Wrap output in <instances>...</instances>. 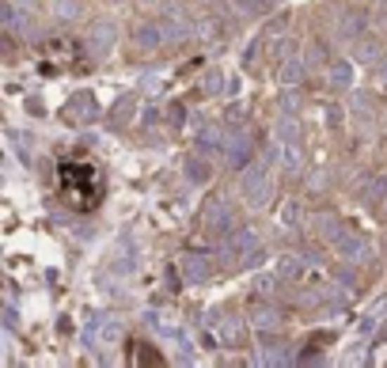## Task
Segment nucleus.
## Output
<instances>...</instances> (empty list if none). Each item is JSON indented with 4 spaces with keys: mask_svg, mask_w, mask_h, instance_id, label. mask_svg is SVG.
<instances>
[{
    "mask_svg": "<svg viewBox=\"0 0 387 368\" xmlns=\"http://www.w3.org/2000/svg\"><path fill=\"white\" fill-rule=\"evenodd\" d=\"M197 148H202V152H213V156H224V148H228V137H224L216 126H205L202 133H197Z\"/></svg>",
    "mask_w": 387,
    "mask_h": 368,
    "instance_id": "9d476101",
    "label": "nucleus"
},
{
    "mask_svg": "<svg viewBox=\"0 0 387 368\" xmlns=\"http://www.w3.org/2000/svg\"><path fill=\"white\" fill-rule=\"evenodd\" d=\"M221 342H224V349H243L247 346V323L240 315L221 319Z\"/></svg>",
    "mask_w": 387,
    "mask_h": 368,
    "instance_id": "6e6552de",
    "label": "nucleus"
},
{
    "mask_svg": "<svg viewBox=\"0 0 387 368\" xmlns=\"http://www.w3.org/2000/svg\"><path fill=\"white\" fill-rule=\"evenodd\" d=\"M308 72V65H304V58H292V61H285V69H281V77H285L289 84H296L300 77Z\"/></svg>",
    "mask_w": 387,
    "mask_h": 368,
    "instance_id": "aec40b11",
    "label": "nucleus"
},
{
    "mask_svg": "<svg viewBox=\"0 0 387 368\" xmlns=\"http://www.w3.org/2000/svg\"><path fill=\"white\" fill-rule=\"evenodd\" d=\"M205 228L213 235H228L235 228V205L228 197H213V205L205 209Z\"/></svg>",
    "mask_w": 387,
    "mask_h": 368,
    "instance_id": "20e7f679",
    "label": "nucleus"
},
{
    "mask_svg": "<svg viewBox=\"0 0 387 368\" xmlns=\"http://www.w3.org/2000/svg\"><path fill=\"white\" fill-rule=\"evenodd\" d=\"M186 175H190V183H205V178H209V164H205L202 156H190L186 159Z\"/></svg>",
    "mask_w": 387,
    "mask_h": 368,
    "instance_id": "ddd939ff",
    "label": "nucleus"
},
{
    "mask_svg": "<svg viewBox=\"0 0 387 368\" xmlns=\"http://www.w3.org/2000/svg\"><path fill=\"white\" fill-rule=\"evenodd\" d=\"M357 58H361V61H372V58H376V42H372V39H368V42L361 39V42H357Z\"/></svg>",
    "mask_w": 387,
    "mask_h": 368,
    "instance_id": "393cba45",
    "label": "nucleus"
},
{
    "mask_svg": "<svg viewBox=\"0 0 387 368\" xmlns=\"http://www.w3.org/2000/svg\"><path fill=\"white\" fill-rule=\"evenodd\" d=\"M277 273H281L285 281H300V277L308 273V262H304V258H296V254H285V258L277 262Z\"/></svg>",
    "mask_w": 387,
    "mask_h": 368,
    "instance_id": "9b49d317",
    "label": "nucleus"
},
{
    "mask_svg": "<svg viewBox=\"0 0 387 368\" xmlns=\"http://www.w3.org/2000/svg\"><path fill=\"white\" fill-rule=\"evenodd\" d=\"M281 133H285V140H296V121L285 118V121H281Z\"/></svg>",
    "mask_w": 387,
    "mask_h": 368,
    "instance_id": "bb28decb",
    "label": "nucleus"
},
{
    "mask_svg": "<svg viewBox=\"0 0 387 368\" xmlns=\"http://www.w3.org/2000/svg\"><path fill=\"white\" fill-rule=\"evenodd\" d=\"M380 194H387L383 178H368V186H361V202H380Z\"/></svg>",
    "mask_w": 387,
    "mask_h": 368,
    "instance_id": "a211bd4d",
    "label": "nucleus"
},
{
    "mask_svg": "<svg viewBox=\"0 0 387 368\" xmlns=\"http://www.w3.org/2000/svg\"><path fill=\"white\" fill-rule=\"evenodd\" d=\"M221 88H224L221 72H205V80H202V91H205V96H213V91H221Z\"/></svg>",
    "mask_w": 387,
    "mask_h": 368,
    "instance_id": "5701e85b",
    "label": "nucleus"
},
{
    "mask_svg": "<svg viewBox=\"0 0 387 368\" xmlns=\"http://www.w3.org/2000/svg\"><path fill=\"white\" fill-rule=\"evenodd\" d=\"M129 114H133V99L126 96V99L118 103V110H114V121H118V126H122V121H129Z\"/></svg>",
    "mask_w": 387,
    "mask_h": 368,
    "instance_id": "b1692460",
    "label": "nucleus"
},
{
    "mask_svg": "<svg viewBox=\"0 0 387 368\" xmlns=\"http://www.w3.org/2000/svg\"><path fill=\"white\" fill-rule=\"evenodd\" d=\"M380 80H383V88H387V61L380 65Z\"/></svg>",
    "mask_w": 387,
    "mask_h": 368,
    "instance_id": "cd10ccee",
    "label": "nucleus"
},
{
    "mask_svg": "<svg viewBox=\"0 0 387 368\" xmlns=\"http://www.w3.org/2000/svg\"><path fill=\"white\" fill-rule=\"evenodd\" d=\"M133 46H137V50H159V46H167L164 23H159V20L137 23V27H133Z\"/></svg>",
    "mask_w": 387,
    "mask_h": 368,
    "instance_id": "423d86ee",
    "label": "nucleus"
},
{
    "mask_svg": "<svg viewBox=\"0 0 387 368\" xmlns=\"http://www.w3.org/2000/svg\"><path fill=\"white\" fill-rule=\"evenodd\" d=\"M99 342L103 346H110V342H118V323H114V319H99Z\"/></svg>",
    "mask_w": 387,
    "mask_h": 368,
    "instance_id": "412c9836",
    "label": "nucleus"
},
{
    "mask_svg": "<svg viewBox=\"0 0 387 368\" xmlns=\"http://www.w3.org/2000/svg\"><path fill=\"white\" fill-rule=\"evenodd\" d=\"M243 197H247L251 205H266L270 202V167L266 164L243 167Z\"/></svg>",
    "mask_w": 387,
    "mask_h": 368,
    "instance_id": "7ed1b4c3",
    "label": "nucleus"
},
{
    "mask_svg": "<svg viewBox=\"0 0 387 368\" xmlns=\"http://www.w3.org/2000/svg\"><path fill=\"white\" fill-rule=\"evenodd\" d=\"M159 23H164L167 46H178V42H186L194 34V23H190L186 12H167V15H159Z\"/></svg>",
    "mask_w": 387,
    "mask_h": 368,
    "instance_id": "0eeeda50",
    "label": "nucleus"
},
{
    "mask_svg": "<svg viewBox=\"0 0 387 368\" xmlns=\"http://www.w3.org/2000/svg\"><path fill=\"white\" fill-rule=\"evenodd\" d=\"M224 251L232 254L240 266H254V262H262V239L254 235V228H235L224 235Z\"/></svg>",
    "mask_w": 387,
    "mask_h": 368,
    "instance_id": "f03ea898",
    "label": "nucleus"
},
{
    "mask_svg": "<svg viewBox=\"0 0 387 368\" xmlns=\"http://www.w3.org/2000/svg\"><path fill=\"white\" fill-rule=\"evenodd\" d=\"M251 156V137L247 133H232L228 137V148H224V159H228L232 167H243Z\"/></svg>",
    "mask_w": 387,
    "mask_h": 368,
    "instance_id": "1a4fd4ad",
    "label": "nucleus"
},
{
    "mask_svg": "<svg viewBox=\"0 0 387 368\" xmlns=\"http://www.w3.org/2000/svg\"><path fill=\"white\" fill-rule=\"evenodd\" d=\"M285 164H289V175H300V167H304V156H300L296 140H289V152H285Z\"/></svg>",
    "mask_w": 387,
    "mask_h": 368,
    "instance_id": "4be33fe9",
    "label": "nucleus"
},
{
    "mask_svg": "<svg viewBox=\"0 0 387 368\" xmlns=\"http://www.w3.org/2000/svg\"><path fill=\"white\" fill-rule=\"evenodd\" d=\"M167 118H171L175 126H183V121H186V110H183V103H171V110H167Z\"/></svg>",
    "mask_w": 387,
    "mask_h": 368,
    "instance_id": "a878e982",
    "label": "nucleus"
},
{
    "mask_svg": "<svg viewBox=\"0 0 387 368\" xmlns=\"http://www.w3.org/2000/svg\"><path fill=\"white\" fill-rule=\"evenodd\" d=\"M289 361V353H285V346H266L258 353V364H285Z\"/></svg>",
    "mask_w": 387,
    "mask_h": 368,
    "instance_id": "2eb2a0df",
    "label": "nucleus"
},
{
    "mask_svg": "<svg viewBox=\"0 0 387 368\" xmlns=\"http://www.w3.org/2000/svg\"><path fill=\"white\" fill-rule=\"evenodd\" d=\"M140 4H145V8H152V4H159V0H140Z\"/></svg>",
    "mask_w": 387,
    "mask_h": 368,
    "instance_id": "c85d7f7f",
    "label": "nucleus"
},
{
    "mask_svg": "<svg viewBox=\"0 0 387 368\" xmlns=\"http://www.w3.org/2000/svg\"><path fill=\"white\" fill-rule=\"evenodd\" d=\"M65 118L72 121V126H91V121L99 118V103L91 91H77V96L69 99V107H65Z\"/></svg>",
    "mask_w": 387,
    "mask_h": 368,
    "instance_id": "39448f33",
    "label": "nucleus"
},
{
    "mask_svg": "<svg viewBox=\"0 0 387 368\" xmlns=\"http://www.w3.org/2000/svg\"><path fill=\"white\" fill-rule=\"evenodd\" d=\"M183 270H186V277H194V281H202L205 273H209V266H205L197 254H186V258H183Z\"/></svg>",
    "mask_w": 387,
    "mask_h": 368,
    "instance_id": "dca6fc26",
    "label": "nucleus"
},
{
    "mask_svg": "<svg viewBox=\"0 0 387 368\" xmlns=\"http://www.w3.org/2000/svg\"><path fill=\"white\" fill-rule=\"evenodd\" d=\"M50 12H53V20H77L80 15V0H50Z\"/></svg>",
    "mask_w": 387,
    "mask_h": 368,
    "instance_id": "f8f14e48",
    "label": "nucleus"
},
{
    "mask_svg": "<svg viewBox=\"0 0 387 368\" xmlns=\"http://www.w3.org/2000/svg\"><path fill=\"white\" fill-rule=\"evenodd\" d=\"M330 84H334V88H349V84H353V69H349V61H338L334 69H330Z\"/></svg>",
    "mask_w": 387,
    "mask_h": 368,
    "instance_id": "4468645a",
    "label": "nucleus"
},
{
    "mask_svg": "<svg viewBox=\"0 0 387 368\" xmlns=\"http://www.w3.org/2000/svg\"><path fill=\"white\" fill-rule=\"evenodd\" d=\"M251 315H254V327H277V311H273V308H266V304H258V308H254L251 311Z\"/></svg>",
    "mask_w": 387,
    "mask_h": 368,
    "instance_id": "6ab92c4d",
    "label": "nucleus"
},
{
    "mask_svg": "<svg viewBox=\"0 0 387 368\" xmlns=\"http://www.w3.org/2000/svg\"><path fill=\"white\" fill-rule=\"evenodd\" d=\"M266 4H270V0H232V8L240 15H262V12H266Z\"/></svg>",
    "mask_w": 387,
    "mask_h": 368,
    "instance_id": "f3484780",
    "label": "nucleus"
},
{
    "mask_svg": "<svg viewBox=\"0 0 387 368\" xmlns=\"http://www.w3.org/2000/svg\"><path fill=\"white\" fill-rule=\"evenodd\" d=\"M319 232H323V239L334 247L338 258H346V262H365L368 258V243L353 228H346L342 221H334V216H319Z\"/></svg>",
    "mask_w": 387,
    "mask_h": 368,
    "instance_id": "f257e3e1",
    "label": "nucleus"
}]
</instances>
